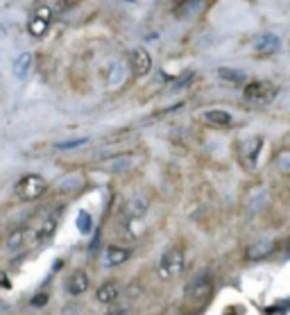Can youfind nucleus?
Returning a JSON list of instances; mask_svg holds the SVG:
<instances>
[{
    "label": "nucleus",
    "mask_w": 290,
    "mask_h": 315,
    "mask_svg": "<svg viewBox=\"0 0 290 315\" xmlns=\"http://www.w3.org/2000/svg\"><path fill=\"white\" fill-rule=\"evenodd\" d=\"M50 18H52V9L50 7H39V9L34 11V16H32L30 20H27V32H30V36H43L45 32H48V25H50Z\"/></svg>",
    "instance_id": "nucleus-5"
},
{
    "label": "nucleus",
    "mask_w": 290,
    "mask_h": 315,
    "mask_svg": "<svg viewBox=\"0 0 290 315\" xmlns=\"http://www.w3.org/2000/svg\"><path fill=\"white\" fill-rule=\"evenodd\" d=\"M202 120L207 125H211V127H231L234 125V118H231V113L225 111V109H207V111L202 113Z\"/></svg>",
    "instance_id": "nucleus-10"
},
{
    "label": "nucleus",
    "mask_w": 290,
    "mask_h": 315,
    "mask_svg": "<svg viewBox=\"0 0 290 315\" xmlns=\"http://www.w3.org/2000/svg\"><path fill=\"white\" fill-rule=\"evenodd\" d=\"M89 291V275L84 270H75L66 277V293L68 295H82V293Z\"/></svg>",
    "instance_id": "nucleus-9"
},
{
    "label": "nucleus",
    "mask_w": 290,
    "mask_h": 315,
    "mask_svg": "<svg viewBox=\"0 0 290 315\" xmlns=\"http://www.w3.org/2000/svg\"><path fill=\"white\" fill-rule=\"evenodd\" d=\"M272 252H275V243L272 241H259L247 250V259H250V261H261V259L270 256Z\"/></svg>",
    "instance_id": "nucleus-16"
},
{
    "label": "nucleus",
    "mask_w": 290,
    "mask_h": 315,
    "mask_svg": "<svg viewBox=\"0 0 290 315\" xmlns=\"http://www.w3.org/2000/svg\"><path fill=\"white\" fill-rule=\"evenodd\" d=\"M43 302H45V297L41 295V297H34V300H32V304H34V306H41V304H43Z\"/></svg>",
    "instance_id": "nucleus-24"
},
{
    "label": "nucleus",
    "mask_w": 290,
    "mask_h": 315,
    "mask_svg": "<svg viewBox=\"0 0 290 315\" xmlns=\"http://www.w3.org/2000/svg\"><path fill=\"white\" fill-rule=\"evenodd\" d=\"M184 266H186L184 252L182 250H168V252H163V256L159 259L157 275H159V279H163V281H175L184 272Z\"/></svg>",
    "instance_id": "nucleus-1"
},
{
    "label": "nucleus",
    "mask_w": 290,
    "mask_h": 315,
    "mask_svg": "<svg viewBox=\"0 0 290 315\" xmlns=\"http://www.w3.org/2000/svg\"><path fill=\"white\" fill-rule=\"evenodd\" d=\"M148 207H150L148 195H134V197H129L127 204H125V216H127L129 220H138V218L145 216Z\"/></svg>",
    "instance_id": "nucleus-11"
},
{
    "label": "nucleus",
    "mask_w": 290,
    "mask_h": 315,
    "mask_svg": "<svg viewBox=\"0 0 290 315\" xmlns=\"http://www.w3.org/2000/svg\"><path fill=\"white\" fill-rule=\"evenodd\" d=\"M118 297H120V284L118 281H104L98 291H95V300H98L100 304H113Z\"/></svg>",
    "instance_id": "nucleus-13"
},
{
    "label": "nucleus",
    "mask_w": 290,
    "mask_h": 315,
    "mask_svg": "<svg viewBox=\"0 0 290 315\" xmlns=\"http://www.w3.org/2000/svg\"><path fill=\"white\" fill-rule=\"evenodd\" d=\"M32 64H34V54H32V52L18 54V59H16V64H14V75H16L18 79L27 77V73H30Z\"/></svg>",
    "instance_id": "nucleus-18"
},
{
    "label": "nucleus",
    "mask_w": 290,
    "mask_h": 315,
    "mask_svg": "<svg viewBox=\"0 0 290 315\" xmlns=\"http://www.w3.org/2000/svg\"><path fill=\"white\" fill-rule=\"evenodd\" d=\"M32 245V234H30V227H20L16 232H11V236L7 238V247L9 252H18L23 247Z\"/></svg>",
    "instance_id": "nucleus-14"
},
{
    "label": "nucleus",
    "mask_w": 290,
    "mask_h": 315,
    "mask_svg": "<svg viewBox=\"0 0 290 315\" xmlns=\"http://www.w3.org/2000/svg\"><path fill=\"white\" fill-rule=\"evenodd\" d=\"M89 143V138H73V141H61V143H54V150H77L82 148V145H86Z\"/></svg>",
    "instance_id": "nucleus-20"
},
{
    "label": "nucleus",
    "mask_w": 290,
    "mask_h": 315,
    "mask_svg": "<svg viewBox=\"0 0 290 315\" xmlns=\"http://www.w3.org/2000/svg\"><path fill=\"white\" fill-rule=\"evenodd\" d=\"M216 73L222 82H229V84H245V79H247V75L241 68H229V66H220Z\"/></svg>",
    "instance_id": "nucleus-17"
},
{
    "label": "nucleus",
    "mask_w": 290,
    "mask_h": 315,
    "mask_svg": "<svg viewBox=\"0 0 290 315\" xmlns=\"http://www.w3.org/2000/svg\"><path fill=\"white\" fill-rule=\"evenodd\" d=\"M129 64H132L134 75L143 77V75H148L150 70H152V54H150L148 50L136 48V50L129 52Z\"/></svg>",
    "instance_id": "nucleus-6"
},
{
    "label": "nucleus",
    "mask_w": 290,
    "mask_h": 315,
    "mask_svg": "<svg viewBox=\"0 0 290 315\" xmlns=\"http://www.w3.org/2000/svg\"><path fill=\"white\" fill-rule=\"evenodd\" d=\"M132 161H134L132 154H116V157H109L104 161V170H109V173H123V170L132 168Z\"/></svg>",
    "instance_id": "nucleus-15"
},
{
    "label": "nucleus",
    "mask_w": 290,
    "mask_h": 315,
    "mask_svg": "<svg viewBox=\"0 0 290 315\" xmlns=\"http://www.w3.org/2000/svg\"><path fill=\"white\" fill-rule=\"evenodd\" d=\"M86 220H89V216H86V213H79V227H82L84 232L89 229V225H86Z\"/></svg>",
    "instance_id": "nucleus-23"
},
{
    "label": "nucleus",
    "mask_w": 290,
    "mask_h": 315,
    "mask_svg": "<svg viewBox=\"0 0 290 315\" xmlns=\"http://www.w3.org/2000/svg\"><path fill=\"white\" fill-rule=\"evenodd\" d=\"M279 48H281V41H279V36L272 34V32L259 34L254 39V52H259V54H272Z\"/></svg>",
    "instance_id": "nucleus-12"
},
{
    "label": "nucleus",
    "mask_w": 290,
    "mask_h": 315,
    "mask_svg": "<svg viewBox=\"0 0 290 315\" xmlns=\"http://www.w3.org/2000/svg\"><path fill=\"white\" fill-rule=\"evenodd\" d=\"M129 256H132V252L125 250V247L109 245L107 250H104L102 266H104V268H118V266H123V263H127V261H129Z\"/></svg>",
    "instance_id": "nucleus-8"
},
{
    "label": "nucleus",
    "mask_w": 290,
    "mask_h": 315,
    "mask_svg": "<svg viewBox=\"0 0 290 315\" xmlns=\"http://www.w3.org/2000/svg\"><path fill=\"white\" fill-rule=\"evenodd\" d=\"M202 9H204V0H186L177 9V16L179 18H195Z\"/></svg>",
    "instance_id": "nucleus-19"
},
{
    "label": "nucleus",
    "mask_w": 290,
    "mask_h": 315,
    "mask_svg": "<svg viewBox=\"0 0 290 315\" xmlns=\"http://www.w3.org/2000/svg\"><path fill=\"white\" fill-rule=\"evenodd\" d=\"M209 293H211V279H209V275L195 277V279L188 284V288H186L188 300H195V302H200V300H204V297H209Z\"/></svg>",
    "instance_id": "nucleus-7"
},
{
    "label": "nucleus",
    "mask_w": 290,
    "mask_h": 315,
    "mask_svg": "<svg viewBox=\"0 0 290 315\" xmlns=\"http://www.w3.org/2000/svg\"><path fill=\"white\" fill-rule=\"evenodd\" d=\"M0 279H2V275H0Z\"/></svg>",
    "instance_id": "nucleus-25"
},
{
    "label": "nucleus",
    "mask_w": 290,
    "mask_h": 315,
    "mask_svg": "<svg viewBox=\"0 0 290 315\" xmlns=\"http://www.w3.org/2000/svg\"><path fill=\"white\" fill-rule=\"evenodd\" d=\"M107 315H129V311L123 309V306H118V309H111Z\"/></svg>",
    "instance_id": "nucleus-22"
},
{
    "label": "nucleus",
    "mask_w": 290,
    "mask_h": 315,
    "mask_svg": "<svg viewBox=\"0 0 290 315\" xmlns=\"http://www.w3.org/2000/svg\"><path fill=\"white\" fill-rule=\"evenodd\" d=\"M48 184H45L43 177L39 175H25L18 184H16V195L23 200V202H32V200H39L45 193Z\"/></svg>",
    "instance_id": "nucleus-3"
},
{
    "label": "nucleus",
    "mask_w": 290,
    "mask_h": 315,
    "mask_svg": "<svg viewBox=\"0 0 290 315\" xmlns=\"http://www.w3.org/2000/svg\"><path fill=\"white\" fill-rule=\"evenodd\" d=\"M59 225V211L54 213H45L36 220L34 227H30V234H32V243H41V241H48L50 236H54V229Z\"/></svg>",
    "instance_id": "nucleus-4"
},
{
    "label": "nucleus",
    "mask_w": 290,
    "mask_h": 315,
    "mask_svg": "<svg viewBox=\"0 0 290 315\" xmlns=\"http://www.w3.org/2000/svg\"><path fill=\"white\" fill-rule=\"evenodd\" d=\"M279 170L281 173H288V150H284L279 157Z\"/></svg>",
    "instance_id": "nucleus-21"
},
{
    "label": "nucleus",
    "mask_w": 290,
    "mask_h": 315,
    "mask_svg": "<svg viewBox=\"0 0 290 315\" xmlns=\"http://www.w3.org/2000/svg\"><path fill=\"white\" fill-rule=\"evenodd\" d=\"M277 84L268 82V79H256V82H250L245 86V91H243V95H245V100L250 104H259V107H263V104H270L272 100L277 98Z\"/></svg>",
    "instance_id": "nucleus-2"
}]
</instances>
